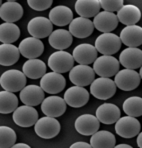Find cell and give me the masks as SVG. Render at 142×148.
I'll return each mask as SVG.
<instances>
[{
  "label": "cell",
  "instance_id": "cell-1",
  "mask_svg": "<svg viewBox=\"0 0 142 148\" xmlns=\"http://www.w3.org/2000/svg\"><path fill=\"white\" fill-rule=\"evenodd\" d=\"M0 85L8 92H18L22 90L26 85V76L22 71L10 69L1 74Z\"/></svg>",
  "mask_w": 142,
  "mask_h": 148
},
{
  "label": "cell",
  "instance_id": "cell-2",
  "mask_svg": "<svg viewBox=\"0 0 142 148\" xmlns=\"http://www.w3.org/2000/svg\"><path fill=\"white\" fill-rule=\"evenodd\" d=\"M122 42L120 37L114 33H102L95 40V48L102 55L112 56L121 48Z\"/></svg>",
  "mask_w": 142,
  "mask_h": 148
},
{
  "label": "cell",
  "instance_id": "cell-3",
  "mask_svg": "<svg viewBox=\"0 0 142 148\" xmlns=\"http://www.w3.org/2000/svg\"><path fill=\"white\" fill-rule=\"evenodd\" d=\"M119 60L114 56L102 55L97 57L93 63V70L100 77L110 78L115 76L119 71Z\"/></svg>",
  "mask_w": 142,
  "mask_h": 148
},
{
  "label": "cell",
  "instance_id": "cell-4",
  "mask_svg": "<svg viewBox=\"0 0 142 148\" xmlns=\"http://www.w3.org/2000/svg\"><path fill=\"white\" fill-rule=\"evenodd\" d=\"M48 66L53 72L65 73L74 67V58L69 52L56 51L48 58Z\"/></svg>",
  "mask_w": 142,
  "mask_h": 148
},
{
  "label": "cell",
  "instance_id": "cell-5",
  "mask_svg": "<svg viewBox=\"0 0 142 148\" xmlns=\"http://www.w3.org/2000/svg\"><path fill=\"white\" fill-rule=\"evenodd\" d=\"M61 126L56 118L49 116L41 117L34 125V131L43 139H51L57 136L60 132Z\"/></svg>",
  "mask_w": 142,
  "mask_h": 148
},
{
  "label": "cell",
  "instance_id": "cell-6",
  "mask_svg": "<svg viewBox=\"0 0 142 148\" xmlns=\"http://www.w3.org/2000/svg\"><path fill=\"white\" fill-rule=\"evenodd\" d=\"M116 85L111 78L99 77L90 84V93L97 99L107 100L116 93Z\"/></svg>",
  "mask_w": 142,
  "mask_h": 148
},
{
  "label": "cell",
  "instance_id": "cell-7",
  "mask_svg": "<svg viewBox=\"0 0 142 148\" xmlns=\"http://www.w3.org/2000/svg\"><path fill=\"white\" fill-rule=\"evenodd\" d=\"M141 78L136 70L122 69L115 75L114 83L116 87L123 91H131L139 86Z\"/></svg>",
  "mask_w": 142,
  "mask_h": 148
},
{
  "label": "cell",
  "instance_id": "cell-8",
  "mask_svg": "<svg viewBox=\"0 0 142 148\" xmlns=\"http://www.w3.org/2000/svg\"><path fill=\"white\" fill-rule=\"evenodd\" d=\"M141 129L140 122L138 119L131 116L120 117L115 123V131L119 136L123 138H132L138 135Z\"/></svg>",
  "mask_w": 142,
  "mask_h": 148
},
{
  "label": "cell",
  "instance_id": "cell-9",
  "mask_svg": "<svg viewBox=\"0 0 142 148\" xmlns=\"http://www.w3.org/2000/svg\"><path fill=\"white\" fill-rule=\"evenodd\" d=\"M69 79L75 86L84 87L90 85L94 81L95 72L89 65L78 64L69 71Z\"/></svg>",
  "mask_w": 142,
  "mask_h": 148
},
{
  "label": "cell",
  "instance_id": "cell-10",
  "mask_svg": "<svg viewBox=\"0 0 142 148\" xmlns=\"http://www.w3.org/2000/svg\"><path fill=\"white\" fill-rule=\"evenodd\" d=\"M27 30L31 37L37 39L50 36L53 31V24L49 18L43 16H37L32 18L27 24Z\"/></svg>",
  "mask_w": 142,
  "mask_h": 148
},
{
  "label": "cell",
  "instance_id": "cell-11",
  "mask_svg": "<svg viewBox=\"0 0 142 148\" xmlns=\"http://www.w3.org/2000/svg\"><path fill=\"white\" fill-rule=\"evenodd\" d=\"M66 86V79L60 73L48 72L41 78L40 87L44 92L49 94H58Z\"/></svg>",
  "mask_w": 142,
  "mask_h": 148
},
{
  "label": "cell",
  "instance_id": "cell-12",
  "mask_svg": "<svg viewBox=\"0 0 142 148\" xmlns=\"http://www.w3.org/2000/svg\"><path fill=\"white\" fill-rule=\"evenodd\" d=\"M12 118L14 123L20 127H31L38 120V112L32 106L22 105L15 109Z\"/></svg>",
  "mask_w": 142,
  "mask_h": 148
},
{
  "label": "cell",
  "instance_id": "cell-13",
  "mask_svg": "<svg viewBox=\"0 0 142 148\" xmlns=\"http://www.w3.org/2000/svg\"><path fill=\"white\" fill-rule=\"evenodd\" d=\"M66 102L60 96H49L45 98L41 103V110L45 116L49 117H59L63 115L66 111Z\"/></svg>",
  "mask_w": 142,
  "mask_h": 148
},
{
  "label": "cell",
  "instance_id": "cell-14",
  "mask_svg": "<svg viewBox=\"0 0 142 148\" xmlns=\"http://www.w3.org/2000/svg\"><path fill=\"white\" fill-rule=\"evenodd\" d=\"M18 49L23 57L28 59H37L44 51V45L40 39L30 36L21 41Z\"/></svg>",
  "mask_w": 142,
  "mask_h": 148
},
{
  "label": "cell",
  "instance_id": "cell-15",
  "mask_svg": "<svg viewBox=\"0 0 142 148\" xmlns=\"http://www.w3.org/2000/svg\"><path fill=\"white\" fill-rule=\"evenodd\" d=\"M64 101L67 105L73 108H79L84 106L89 100V92L80 86L69 87L64 93Z\"/></svg>",
  "mask_w": 142,
  "mask_h": 148
},
{
  "label": "cell",
  "instance_id": "cell-16",
  "mask_svg": "<svg viewBox=\"0 0 142 148\" xmlns=\"http://www.w3.org/2000/svg\"><path fill=\"white\" fill-rule=\"evenodd\" d=\"M76 131L81 135H93L98 131L100 122L97 117L92 114H82L78 116L74 123Z\"/></svg>",
  "mask_w": 142,
  "mask_h": 148
},
{
  "label": "cell",
  "instance_id": "cell-17",
  "mask_svg": "<svg viewBox=\"0 0 142 148\" xmlns=\"http://www.w3.org/2000/svg\"><path fill=\"white\" fill-rule=\"evenodd\" d=\"M97 50L94 45L88 43H81L74 48L72 56L74 61H76L80 65H89L94 63L97 59Z\"/></svg>",
  "mask_w": 142,
  "mask_h": 148
},
{
  "label": "cell",
  "instance_id": "cell-18",
  "mask_svg": "<svg viewBox=\"0 0 142 148\" xmlns=\"http://www.w3.org/2000/svg\"><path fill=\"white\" fill-rule=\"evenodd\" d=\"M119 63L126 69L136 70L142 66V50L138 47H127L120 53Z\"/></svg>",
  "mask_w": 142,
  "mask_h": 148
},
{
  "label": "cell",
  "instance_id": "cell-19",
  "mask_svg": "<svg viewBox=\"0 0 142 148\" xmlns=\"http://www.w3.org/2000/svg\"><path fill=\"white\" fill-rule=\"evenodd\" d=\"M117 15L112 12L102 11L94 17L93 25L98 31L102 33H111L118 25Z\"/></svg>",
  "mask_w": 142,
  "mask_h": 148
},
{
  "label": "cell",
  "instance_id": "cell-20",
  "mask_svg": "<svg viewBox=\"0 0 142 148\" xmlns=\"http://www.w3.org/2000/svg\"><path fill=\"white\" fill-rule=\"evenodd\" d=\"M19 97L24 105L32 106V107L39 105L45 99L44 91L42 90V88L34 84L24 87L20 91Z\"/></svg>",
  "mask_w": 142,
  "mask_h": 148
},
{
  "label": "cell",
  "instance_id": "cell-21",
  "mask_svg": "<svg viewBox=\"0 0 142 148\" xmlns=\"http://www.w3.org/2000/svg\"><path fill=\"white\" fill-rule=\"evenodd\" d=\"M23 7L16 1H6L0 7V18L7 23H15L23 16Z\"/></svg>",
  "mask_w": 142,
  "mask_h": 148
},
{
  "label": "cell",
  "instance_id": "cell-22",
  "mask_svg": "<svg viewBox=\"0 0 142 148\" xmlns=\"http://www.w3.org/2000/svg\"><path fill=\"white\" fill-rule=\"evenodd\" d=\"M121 116V112L118 106L113 103H103L96 110V117L99 122L109 125L114 124Z\"/></svg>",
  "mask_w": 142,
  "mask_h": 148
},
{
  "label": "cell",
  "instance_id": "cell-23",
  "mask_svg": "<svg viewBox=\"0 0 142 148\" xmlns=\"http://www.w3.org/2000/svg\"><path fill=\"white\" fill-rule=\"evenodd\" d=\"M93 30H94L93 21L83 17H77L74 18L69 24L68 31L72 36H75L77 38H86L92 34Z\"/></svg>",
  "mask_w": 142,
  "mask_h": 148
},
{
  "label": "cell",
  "instance_id": "cell-24",
  "mask_svg": "<svg viewBox=\"0 0 142 148\" xmlns=\"http://www.w3.org/2000/svg\"><path fill=\"white\" fill-rule=\"evenodd\" d=\"M120 40L127 47H136L142 44V27L139 25L126 26L120 33Z\"/></svg>",
  "mask_w": 142,
  "mask_h": 148
},
{
  "label": "cell",
  "instance_id": "cell-25",
  "mask_svg": "<svg viewBox=\"0 0 142 148\" xmlns=\"http://www.w3.org/2000/svg\"><path fill=\"white\" fill-rule=\"evenodd\" d=\"M118 21L126 26L136 25L141 18V11L137 6L133 4H124L117 12Z\"/></svg>",
  "mask_w": 142,
  "mask_h": 148
},
{
  "label": "cell",
  "instance_id": "cell-26",
  "mask_svg": "<svg viewBox=\"0 0 142 148\" xmlns=\"http://www.w3.org/2000/svg\"><path fill=\"white\" fill-rule=\"evenodd\" d=\"M49 44L53 48L57 49L58 51H64L70 47L73 42V36L68 30L65 29H56L52 31L49 36Z\"/></svg>",
  "mask_w": 142,
  "mask_h": 148
},
{
  "label": "cell",
  "instance_id": "cell-27",
  "mask_svg": "<svg viewBox=\"0 0 142 148\" xmlns=\"http://www.w3.org/2000/svg\"><path fill=\"white\" fill-rule=\"evenodd\" d=\"M49 20L56 26H65L71 23L73 20L72 10L67 6L59 5L53 7L49 12Z\"/></svg>",
  "mask_w": 142,
  "mask_h": 148
},
{
  "label": "cell",
  "instance_id": "cell-28",
  "mask_svg": "<svg viewBox=\"0 0 142 148\" xmlns=\"http://www.w3.org/2000/svg\"><path fill=\"white\" fill-rule=\"evenodd\" d=\"M100 8L99 0H77L75 2V11L83 18L95 17L100 12Z\"/></svg>",
  "mask_w": 142,
  "mask_h": 148
},
{
  "label": "cell",
  "instance_id": "cell-29",
  "mask_svg": "<svg viewBox=\"0 0 142 148\" xmlns=\"http://www.w3.org/2000/svg\"><path fill=\"white\" fill-rule=\"evenodd\" d=\"M22 72L30 79H39L46 74V64L40 59H29L22 66Z\"/></svg>",
  "mask_w": 142,
  "mask_h": 148
},
{
  "label": "cell",
  "instance_id": "cell-30",
  "mask_svg": "<svg viewBox=\"0 0 142 148\" xmlns=\"http://www.w3.org/2000/svg\"><path fill=\"white\" fill-rule=\"evenodd\" d=\"M116 143L114 134L107 130L95 132L90 138V145L92 148H113Z\"/></svg>",
  "mask_w": 142,
  "mask_h": 148
},
{
  "label": "cell",
  "instance_id": "cell-31",
  "mask_svg": "<svg viewBox=\"0 0 142 148\" xmlns=\"http://www.w3.org/2000/svg\"><path fill=\"white\" fill-rule=\"evenodd\" d=\"M20 52L13 44H0V65L11 66L19 60Z\"/></svg>",
  "mask_w": 142,
  "mask_h": 148
},
{
  "label": "cell",
  "instance_id": "cell-32",
  "mask_svg": "<svg viewBox=\"0 0 142 148\" xmlns=\"http://www.w3.org/2000/svg\"><path fill=\"white\" fill-rule=\"evenodd\" d=\"M20 37V29L15 23L4 22L0 24V42L11 44Z\"/></svg>",
  "mask_w": 142,
  "mask_h": 148
},
{
  "label": "cell",
  "instance_id": "cell-33",
  "mask_svg": "<svg viewBox=\"0 0 142 148\" xmlns=\"http://www.w3.org/2000/svg\"><path fill=\"white\" fill-rule=\"evenodd\" d=\"M18 107V98L12 92L0 91V113L9 114Z\"/></svg>",
  "mask_w": 142,
  "mask_h": 148
},
{
  "label": "cell",
  "instance_id": "cell-34",
  "mask_svg": "<svg viewBox=\"0 0 142 148\" xmlns=\"http://www.w3.org/2000/svg\"><path fill=\"white\" fill-rule=\"evenodd\" d=\"M123 111L127 116H142V98L139 96H131L123 102Z\"/></svg>",
  "mask_w": 142,
  "mask_h": 148
},
{
  "label": "cell",
  "instance_id": "cell-35",
  "mask_svg": "<svg viewBox=\"0 0 142 148\" xmlns=\"http://www.w3.org/2000/svg\"><path fill=\"white\" fill-rule=\"evenodd\" d=\"M16 133L11 127L0 126V148H10L16 142Z\"/></svg>",
  "mask_w": 142,
  "mask_h": 148
},
{
  "label": "cell",
  "instance_id": "cell-36",
  "mask_svg": "<svg viewBox=\"0 0 142 148\" xmlns=\"http://www.w3.org/2000/svg\"><path fill=\"white\" fill-rule=\"evenodd\" d=\"M100 7L107 12H118L124 5L123 0H99Z\"/></svg>",
  "mask_w": 142,
  "mask_h": 148
},
{
  "label": "cell",
  "instance_id": "cell-37",
  "mask_svg": "<svg viewBox=\"0 0 142 148\" xmlns=\"http://www.w3.org/2000/svg\"><path fill=\"white\" fill-rule=\"evenodd\" d=\"M28 5L36 11H44L52 5V0H28Z\"/></svg>",
  "mask_w": 142,
  "mask_h": 148
},
{
  "label": "cell",
  "instance_id": "cell-38",
  "mask_svg": "<svg viewBox=\"0 0 142 148\" xmlns=\"http://www.w3.org/2000/svg\"><path fill=\"white\" fill-rule=\"evenodd\" d=\"M69 148H92V146L87 142L78 141V142H75V143H73V144H71Z\"/></svg>",
  "mask_w": 142,
  "mask_h": 148
},
{
  "label": "cell",
  "instance_id": "cell-39",
  "mask_svg": "<svg viewBox=\"0 0 142 148\" xmlns=\"http://www.w3.org/2000/svg\"><path fill=\"white\" fill-rule=\"evenodd\" d=\"M10 148H31V147L28 144H26V143H15V144Z\"/></svg>",
  "mask_w": 142,
  "mask_h": 148
},
{
  "label": "cell",
  "instance_id": "cell-40",
  "mask_svg": "<svg viewBox=\"0 0 142 148\" xmlns=\"http://www.w3.org/2000/svg\"><path fill=\"white\" fill-rule=\"evenodd\" d=\"M137 145L139 148H142V132H139L138 136H137Z\"/></svg>",
  "mask_w": 142,
  "mask_h": 148
},
{
  "label": "cell",
  "instance_id": "cell-41",
  "mask_svg": "<svg viewBox=\"0 0 142 148\" xmlns=\"http://www.w3.org/2000/svg\"><path fill=\"white\" fill-rule=\"evenodd\" d=\"M113 148H133V147L130 146V145H128V144H124V143H122V144L115 145Z\"/></svg>",
  "mask_w": 142,
  "mask_h": 148
},
{
  "label": "cell",
  "instance_id": "cell-42",
  "mask_svg": "<svg viewBox=\"0 0 142 148\" xmlns=\"http://www.w3.org/2000/svg\"><path fill=\"white\" fill-rule=\"evenodd\" d=\"M139 75H140V78L142 79V66L140 67V71H139Z\"/></svg>",
  "mask_w": 142,
  "mask_h": 148
},
{
  "label": "cell",
  "instance_id": "cell-43",
  "mask_svg": "<svg viewBox=\"0 0 142 148\" xmlns=\"http://www.w3.org/2000/svg\"><path fill=\"white\" fill-rule=\"evenodd\" d=\"M1 5H2V1L0 0V7H1Z\"/></svg>",
  "mask_w": 142,
  "mask_h": 148
}]
</instances>
